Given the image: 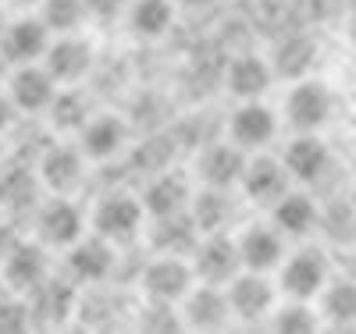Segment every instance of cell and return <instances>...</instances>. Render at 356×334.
<instances>
[{"instance_id":"cell-4","label":"cell","mask_w":356,"mask_h":334,"mask_svg":"<svg viewBox=\"0 0 356 334\" xmlns=\"http://www.w3.org/2000/svg\"><path fill=\"white\" fill-rule=\"evenodd\" d=\"M328 278H332V263L317 246H307L278 263V288L289 299H317Z\"/></svg>"},{"instance_id":"cell-40","label":"cell","mask_w":356,"mask_h":334,"mask_svg":"<svg viewBox=\"0 0 356 334\" xmlns=\"http://www.w3.org/2000/svg\"><path fill=\"white\" fill-rule=\"evenodd\" d=\"M0 295H4V281H0Z\"/></svg>"},{"instance_id":"cell-23","label":"cell","mask_w":356,"mask_h":334,"mask_svg":"<svg viewBox=\"0 0 356 334\" xmlns=\"http://www.w3.org/2000/svg\"><path fill=\"white\" fill-rule=\"evenodd\" d=\"M50 43V28L43 25V18L29 15V18H18L8 25V33L0 36V53H4L11 65H36L43 57Z\"/></svg>"},{"instance_id":"cell-21","label":"cell","mask_w":356,"mask_h":334,"mask_svg":"<svg viewBox=\"0 0 356 334\" xmlns=\"http://www.w3.org/2000/svg\"><path fill=\"white\" fill-rule=\"evenodd\" d=\"M54 93H57V82L50 78V72L36 60V65H18V72L11 75L8 100L22 114H43L50 107Z\"/></svg>"},{"instance_id":"cell-36","label":"cell","mask_w":356,"mask_h":334,"mask_svg":"<svg viewBox=\"0 0 356 334\" xmlns=\"http://www.w3.org/2000/svg\"><path fill=\"white\" fill-rule=\"evenodd\" d=\"M125 8H129V0H86V11H89V18H114V15H125Z\"/></svg>"},{"instance_id":"cell-19","label":"cell","mask_w":356,"mask_h":334,"mask_svg":"<svg viewBox=\"0 0 356 334\" xmlns=\"http://www.w3.org/2000/svg\"><path fill=\"white\" fill-rule=\"evenodd\" d=\"M129 142V125L114 114H89L86 125L79 128V149L86 160H111L125 149Z\"/></svg>"},{"instance_id":"cell-8","label":"cell","mask_w":356,"mask_h":334,"mask_svg":"<svg viewBox=\"0 0 356 334\" xmlns=\"http://www.w3.org/2000/svg\"><path fill=\"white\" fill-rule=\"evenodd\" d=\"M332 89L324 85L321 78H296V85L289 89V97H285V114H289V125L296 132H317L328 125V117H332Z\"/></svg>"},{"instance_id":"cell-1","label":"cell","mask_w":356,"mask_h":334,"mask_svg":"<svg viewBox=\"0 0 356 334\" xmlns=\"http://www.w3.org/2000/svg\"><path fill=\"white\" fill-rule=\"evenodd\" d=\"M89 217H93V235L107 238L111 246H125V242L139 238L146 224V210H143V199L132 192H107Z\"/></svg>"},{"instance_id":"cell-13","label":"cell","mask_w":356,"mask_h":334,"mask_svg":"<svg viewBox=\"0 0 356 334\" xmlns=\"http://www.w3.org/2000/svg\"><path fill=\"white\" fill-rule=\"evenodd\" d=\"M275 132H278V117L260 100H243L228 117V142H235L239 149H246V153L264 149L275 139Z\"/></svg>"},{"instance_id":"cell-16","label":"cell","mask_w":356,"mask_h":334,"mask_svg":"<svg viewBox=\"0 0 356 334\" xmlns=\"http://www.w3.org/2000/svg\"><path fill=\"white\" fill-rule=\"evenodd\" d=\"M235 246H239L243 270L271 274V270H278V263L285 260V235L275 224H250V228H243V235L235 238Z\"/></svg>"},{"instance_id":"cell-26","label":"cell","mask_w":356,"mask_h":334,"mask_svg":"<svg viewBox=\"0 0 356 334\" xmlns=\"http://www.w3.org/2000/svg\"><path fill=\"white\" fill-rule=\"evenodd\" d=\"M150 246L154 253H168V256H189L193 246L200 242V228L193 224L189 210L182 214H168V217H150Z\"/></svg>"},{"instance_id":"cell-2","label":"cell","mask_w":356,"mask_h":334,"mask_svg":"<svg viewBox=\"0 0 356 334\" xmlns=\"http://www.w3.org/2000/svg\"><path fill=\"white\" fill-rule=\"evenodd\" d=\"M225 295H228L232 320H239V324H264L278 302L275 281L267 274H260V270H239L225 285Z\"/></svg>"},{"instance_id":"cell-30","label":"cell","mask_w":356,"mask_h":334,"mask_svg":"<svg viewBox=\"0 0 356 334\" xmlns=\"http://www.w3.org/2000/svg\"><path fill=\"white\" fill-rule=\"evenodd\" d=\"M317 228L332 246L353 249L356 246V203L349 199H332L328 206L317 214Z\"/></svg>"},{"instance_id":"cell-28","label":"cell","mask_w":356,"mask_h":334,"mask_svg":"<svg viewBox=\"0 0 356 334\" xmlns=\"http://www.w3.org/2000/svg\"><path fill=\"white\" fill-rule=\"evenodd\" d=\"M321 320L332 327H356V278H342L321 288Z\"/></svg>"},{"instance_id":"cell-29","label":"cell","mask_w":356,"mask_h":334,"mask_svg":"<svg viewBox=\"0 0 356 334\" xmlns=\"http://www.w3.org/2000/svg\"><path fill=\"white\" fill-rule=\"evenodd\" d=\"M314 60H317V47H314L310 36H289V40L278 43L271 68H275V75L296 82V78H307V75H310Z\"/></svg>"},{"instance_id":"cell-24","label":"cell","mask_w":356,"mask_h":334,"mask_svg":"<svg viewBox=\"0 0 356 334\" xmlns=\"http://www.w3.org/2000/svg\"><path fill=\"white\" fill-rule=\"evenodd\" d=\"M235 214H239V206H235V199H232V189H211V185H203V189L193 192L189 217L200 228V235L228 231V224L235 221Z\"/></svg>"},{"instance_id":"cell-3","label":"cell","mask_w":356,"mask_h":334,"mask_svg":"<svg viewBox=\"0 0 356 334\" xmlns=\"http://www.w3.org/2000/svg\"><path fill=\"white\" fill-rule=\"evenodd\" d=\"M193 285H196V274H193V263L186 256L157 253L150 263L143 267V274H139L143 295L150 302H171V306H178Z\"/></svg>"},{"instance_id":"cell-15","label":"cell","mask_w":356,"mask_h":334,"mask_svg":"<svg viewBox=\"0 0 356 334\" xmlns=\"http://www.w3.org/2000/svg\"><path fill=\"white\" fill-rule=\"evenodd\" d=\"M25 306H29V317H33V324L40 327H54V324H68L72 313H75V281L68 278H47L40 281L33 292L25 295Z\"/></svg>"},{"instance_id":"cell-6","label":"cell","mask_w":356,"mask_h":334,"mask_svg":"<svg viewBox=\"0 0 356 334\" xmlns=\"http://www.w3.org/2000/svg\"><path fill=\"white\" fill-rule=\"evenodd\" d=\"M93 60H97V50H93V43H89L86 36L61 33L57 40L47 43L40 65L50 72V78L57 85H75V82H82L89 72H93Z\"/></svg>"},{"instance_id":"cell-14","label":"cell","mask_w":356,"mask_h":334,"mask_svg":"<svg viewBox=\"0 0 356 334\" xmlns=\"http://www.w3.org/2000/svg\"><path fill=\"white\" fill-rule=\"evenodd\" d=\"M285 171L292 181H303V185H317V181L328 174L332 167V149L317 132H300L289 146H285V157H282Z\"/></svg>"},{"instance_id":"cell-11","label":"cell","mask_w":356,"mask_h":334,"mask_svg":"<svg viewBox=\"0 0 356 334\" xmlns=\"http://www.w3.org/2000/svg\"><path fill=\"white\" fill-rule=\"evenodd\" d=\"M178 313H182V327H189V331H221V327H228L232 310H228L225 285L196 281L186 292V299L178 302Z\"/></svg>"},{"instance_id":"cell-31","label":"cell","mask_w":356,"mask_h":334,"mask_svg":"<svg viewBox=\"0 0 356 334\" xmlns=\"http://www.w3.org/2000/svg\"><path fill=\"white\" fill-rule=\"evenodd\" d=\"M267 324H271V331H282V334H307L321 327V313L307 306V299H289V302H275Z\"/></svg>"},{"instance_id":"cell-17","label":"cell","mask_w":356,"mask_h":334,"mask_svg":"<svg viewBox=\"0 0 356 334\" xmlns=\"http://www.w3.org/2000/svg\"><path fill=\"white\" fill-rule=\"evenodd\" d=\"M193 181L182 171H161L146 181L143 189V210H146V221L150 217H168V214H182L193 203Z\"/></svg>"},{"instance_id":"cell-9","label":"cell","mask_w":356,"mask_h":334,"mask_svg":"<svg viewBox=\"0 0 356 334\" xmlns=\"http://www.w3.org/2000/svg\"><path fill=\"white\" fill-rule=\"evenodd\" d=\"M47 278H50V256L43 242H11L0 256V281L18 295H29Z\"/></svg>"},{"instance_id":"cell-20","label":"cell","mask_w":356,"mask_h":334,"mask_svg":"<svg viewBox=\"0 0 356 334\" xmlns=\"http://www.w3.org/2000/svg\"><path fill=\"white\" fill-rule=\"evenodd\" d=\"M246 167V149H239L235 142H211L196 157V174L203 185L211 189H235Z\"/></svg>"},{"instance_id":"cell-18","label":"cell","mask_w":356,"mask_h":334,"mask_svg":"<svg viewBox=\"0 0 356 334\" xmlns=\"http://www.w3.org/2000/svg\"><path fill=\"white\" fill-rule=\"evenodd\" d=\"M86 178V153L79 146L57 142L40 157V181L54 196H72Z\"/></svg>"},{"instance_id":"cell-7","label":"cell","mask_w":356,"mask_h":334,"mask_svg":"<svg viewBox=\"0 0 356 334\" xmlns=\"http://www.w3.org/2000/svg\"><path fill=\"white\" fill-rule=\"evenodd\" d=\"M193 260V274L196 281H207V285H228L235 274L243 270L239 263V246L228 231H211V235H200V242L189 253Z\"/></svg>"},{"instance_id":"cell-37","label":"cell","mask_w":356,"mask_h":334,"mask_svg":"<svg viewBox=\"0 0 356 334\" xmlns=\"http://www.w3.org/2000/svg\"><path fill=\"white\" fill-rule=\"evenodd\" d=\"M11 121H15V103H11L4 93H0V132H4Z\"/></svg>"},{"instance_id":"cell-34","label":"cell","mask_w":356,"mask_h":334,"mask_svg":"<svg viewBox=\"0 0 356 334\" xmlns=\"http://www.w3.org/2000/svg\"><path fill=\"white\" fill-rule=\"evenodd\" d=\"M136 324L143 331H186L178 306H171V302H150V299H146V306L139 310Z\"/></svg>"},{"instance_id":"cell-38","label":"cell","mask_w":356,"mask_h":334,"mask_svg":"<svg viewBox=\"0 0 356 334\" xmlns=\"http://www.w3.org/2000/svg\"><path fill=\"white\" fill-rule=\"evenodd\" d=\"M175 4H182V8H189V11H203V8H211L214 0H175Z\"/></svg>"},{"instance_id":"cell-10","label":"cell","mask_w":356,"mask_h":334,"mask_svg":"<svg viewBox=\"0 0 356 334\" xmlns=\"http://www.w3.org/2000/svg\"><path fill=\"white\" fill-rule=\"evenodd\" d=\"M36 235L43 246L68 249L75 238L86 235V214L72 196H54L36 210Z\"/></svg>"},{"instance_id":"cell-32","label":"cell","mask_w":356,"mask_h":334,"mask_svg":"<svg viewBox=\"0 0 356 334\" xmlns=\"http://www.w3.org/2000/svg\"><path fill=\"white\" fill-rule=\"evenodd\" d=\"M47 114H50V121H54V128H61V132H79V128L86 125V117L93 114V110H89V100L79 93V89H65V93H54Z\"/></svg>"},{"instance_id":"cell-27","label":"cell","mask_w":356,"mask_h":334,"mask_svg":"<svg viewBox=\"0 0 356 334\" xmlns=\"http://www.w3.org/2000/svg\"><path fill=\"white\" fill-rule=\"evenodd\" d=\"M125 15L139 40H161L175 25V0H129Z\"/></svg>"},{"instance_id":"cell-25","label":"cell","mask_w":356,"mask_h":334,"mask_svg":"<svg viewBox=\"0 0 356 334\" xmlns=\"http://www.w3.org/2000/svg\"><path fill=\"white\" fill-rule=\"evenodd\" d=\"M317 214L321 206L307 192H285L271 203V224L285 238H307L310 231H317Z\"/></svg>"},{"instance_id":"cell-33","label":"cell","mask_w":356,"mask_h":334,"mask_svg":"<svg viewBox=\"0 0 356 334\" xmlns=\"http://www.w3.org/2000/svg\"><path fill=\"white\" fill-rule=\"evenodd\" d=\"M40 18L50 28V36L54 33L61 36V33H79L82 22L89 18V11H86V0H43Z\"/></svg>"},{"instance_id":"cell-22","label":"cell","mask_w":356,"mask_h":334,"mask_svg":"<svg viewBox=\"0 0 356 334\" xmlns=\"http://www.w3.org/2000/svg\"><path fill=\"white\" fill-rule=\"evenodd\" d=\"M271 82H275V68L260 53H239L225 68V89L235 100H260L271 89Z\"/></svg>"},{"instance_id":"cell-12","label":"cell","mask_w":356,"mask_h":334,"mask_svg":"<svg viewBox=\"0 0 356 334\" xmlns=\"http://www.w3.org/2000/svg\"><path fill=\"white\" fill-rule=\"evenodd\" d=\"M292 185V178L285 171V164L278 157H267L257 149V157H246L243 178H239V189L250 203L257 206H271L275 199H282Z\"/></svg>"},{"instance_id":"cell-39","label":"cell","mask_w":356,"mask_h":334,"mask_svg":"<svg viewBox=\"0 0 356 334\" xmlns=\"http://www.w3.org/2000/svg\"><path fill=\"white\" fill-rule=\"evenodd\" d=\"M349 278H356V246H353V263H349Z\"/></svg>"},{"instance_id":"cell-5","label":"cell","mask_w":356,"mask_h":334,"mask_svg":"<svg viewBox=\"0 0 356 334\" xmlns=\"http://www.w3.org/2000/svg\"><path fill=\"white\" fill-rule=\"evenodd\" d=\"M118 246H111L107 238L100 235H82L75 238L72 246H68V281L75 285H86V288H100L111 281L114 274V267H118Z\"/></svg>"},{"instance_id":"cell-35","label":"cell","mask_w":356,"mask_h":334,"mask_svg":"<svg viewBox=\"0 0 356 334\" xmlns=\"http://www.w3.org/2000/svg\"><path fill=\"white\" fill-rule=\"evenodd\" d=\"M33 317H29V306L22 299H4L0 295V331L15 334V331H29Z\"/></svg>"}]
</instances>
